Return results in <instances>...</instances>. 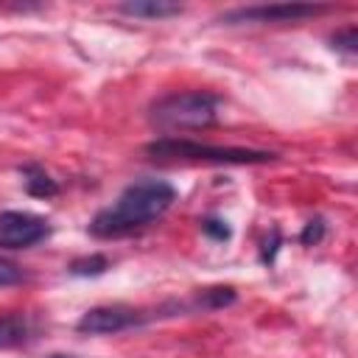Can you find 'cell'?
Wrapping results in <instances>:
<instances>
[{
	"label": "cell",
	"mask_w": 358,
	"mask_h": 358,
	"mask_svg": "<svg viewBox=\"0 0 358 358\" xmlns=\"http://www.w3.org/2000/svg\"><path fill=\"white\" fill-rule=\"evenodd\" d=\"M176 201L173 185L162 179H137L120 190V196L95 213L90 221V232L95 238H123L131 235L151 221H157Z\"/></svg>",
	"instance_id": "1"
},
{
	"label": "cell",
	"mask_w": 358,
	"mask_h": 358,
	"mask_svg": "<svg viewBox=\"0 0 358 358\" xmlns=\"http://www.w3.org/2000/svg\"><path fill=\"white\" fill-rule=\"evenodd\" d=\"M145 154L154 159H185V162H210V165H263L271 162L274 151L235 148V145H204L187 137H159L145 145Z\"/></svg>",
	"instance_id": "2"
},
{
	"label": "cell",
	"mask_w": 358,
	"mask_h": 358,
	"mask_svg": "<svg viewBox=\"0 0 358 358\" xmlns=\"http://www.w3.org/2000/svg\"><path fill=\"white\" fill-rule=\"evenodd\" d=\"M215 115H218V95L204 90L171 92L151 103V123L162 131L207 129L215 123Z\"/></svg>",
	"instance_id": "3"
},
{
	"label": "cell",
	"mask_w": 358,
	"mask_h": 358,
	"mask_svg": "<svg viewBox=\"0 0 358 358\" xmlns=\"http://www.w3.org/2000/svg\"><path fill=\"white\" fill-rule=\"evenodd\" d=\"M148 319H154V313H145L140 308H129V305H98V308H90L76 322V330L78 333H87V336H112V333H123V330L140 327Z\"/></svg>",
	"instance_id": "4"
},
{
	"label": "cell",
	"mask_w": 358,
	"mask_h": 358,
	"mask_svg": "<svg viewBox=\"0 0 358 358\" xmlns=\"http://www.w3.org/2000/svg\"><path fill=\"white\" fill-rule=\"evenodd\" d=\"M330 6H310V3H274V6H249V8H232L221 17V22L238 25V22H302L310 17L324 14Z\"/></svg>",
	"instance_id": "5"
},
{
	"label": "cell",
	"mask_w": 358,
	"mask_h": 358,
	"mask_svg": "<svg viewBox=\"0 0 358 358\" xmlns=\"http://www.w3.org/2000/svg\"><path fill=\"white\" fill-rule=\"evenodd\" d=\"M50 235L48 218L22 210L0 213V249H28Z\"/></svg>",
	"instance_id": "6"
},
{
	"label": "cell",
	"mask_w": 358,
	"mask_h": 358,
	"mask_svg": "<svg viewBox=\"0 0 358 358\" xmlns=\"http://www.w3.org/2000/svg\"><path fill=\"white\" fill-rule=\"evenodd\" d=\"M117 11L129 17H140V20H168V17L182 14V6L171 0H129V3H120Z\"/></svg>",
	"instance_id": "7"
},
{
	"label": "cell",
	"mask_w": 358,
	"mask_h": 358,
	"mask_svg": "<svg viewBox=\"0 0 358 358\" xmlns=\"http://www.w3.org/2000/svg\"><path fill=\"white\" fill-rule=\"evenodd\" d=\"M22 176H25V190L36 199H50L59 193V185L56 179H50V173L39 165H25L22 168Z\"/></svg>",
	"instance_id": "8"
},
{
	"label": "cell",
	"mask_w": 358,
	"mask_h": 358,
	"mask_svg": "<svg viewBox=\"0 0 358 358\" xmlns=\"http://www.w3.org/2000/svg\"><path fill=\"white\" fill-rule=\"evenodd\" d=\"M28 338V319L25 316H0V347H14Z\"/></svg>",
	"instance_id": "9"
},
{
	"label": "cell",
	"mask_w": 358,
	"mask_h": 358,
	"mask_svg": "<svg viewBox=\"0 0 358 358\" xmlns=\"http://www.w3.org/2000/svg\"><path fill=\"white\" fill-rule=\"evenodd\" d=\"M106 268H109V260L103 255H92V257H81V260L70 263V274H76V277H98Z\"/></svg>",
	"instance_id": "10"
},
{
	"label": "cell",
	"mask_w": 358,
	"mask_h": 358,
	"mask_svg": "<svg viewBox=\"0 0 358 358\" xmlns=\"http://www.w3.org/2000/svg\"><path fill=\"white\" fill-rule=\"evenodd\" d=\"M330 42H333V48H336V50H341V53H347V56H355V50H358V48H355V45H358V39H355V28H352V25H350L347 31L336 34Z\"/></svg>",
	"instance_id": "11"
},
{
	"label": "cell",
	"mask_w": 358,
	"mask_h": 358,
	"mask_svg": "<svg viewBox=\"0 0 358 358\" xmlns=\"http://www.w3.org/2000/svg\"><path fill=\"white\" fill-rule=\"evenodd\" d=\"M322 238H324V221H322V218H313V221L305 224V229H302V235H299V243L316 246Z\"/></svg>",
	"instance_id": "12"
},
{
	"label": "cell",
	"mask_w": 358,
	"mask_h": 358,
	"mask_svg": "<svg viewBox=\"0 0 358 358\" xmlns=\"http://www.w3.org/2000/svg\"><path fill=\"white\" fill-rule=\"evenodd\" d=\"M201 229H204V235H210L213 241H227L232 232H229V227H227V221H221V218H204L201 221Z\"/></svg>",
	"instance_id": "13"
},
{
	"label": "cell",
	"mask_w": 358,
	"mask_h": 358,
	"mask_svg": "<svg viewBox=\"0 0 358 358\" xmlns=\"http://www.w3.org/2000/svg\"><path fill=\"white\" fill-rule=\"evenodd\" d=\"M20 280H22V268L14 266L11 260H3V257H0V288H6V285H17Z\"/></svg>",
	"instance_id": "14"
},
{
	"label": "cell",
	"mask_w": 358,
	"mask_h": 358,
	"mask_svg": "<svg viewBox=\"0 0 358 358\" xmlns=\"http://www.w3.org/2000/svg\"><path fill=\"white\" fill-rule=\"evenodd\" d=\"M48 358H70V355H48Z\"/></svg>",
	"instance_id": "15"
}]
</instances>
